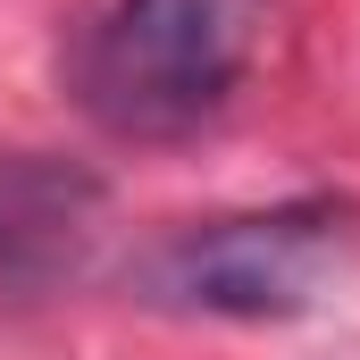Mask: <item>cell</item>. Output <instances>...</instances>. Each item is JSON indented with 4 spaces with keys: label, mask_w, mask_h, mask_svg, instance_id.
Listing matches in <instances>:
<instances>
[{
    "label": "cell",
    "mask_w": 360,
    "mask_h": 360,
    "mask_svg": "<svg viewBox=\"0 0 360 360\" xmlns=\"http://www.w3.org/2000/svg\"><path fill=\"white\" fill-rule=\"evenodd\" d=\"M92 235H101V184L68 160H0V302L59 293L84 276Z\"/></svg>",
    "instance_id": "cell-3"
},
{
    "label": "cell",
    "mask_w": 360,
    "mask_h": 360,
    "mask_svg": "<svg viewBox=\"0 0 360 360\" xmlns=\"http://www.w3.org/2000/svg\"><path fill=\"white\" fill-rule=\"evenodd\" d=\"M276 0H109L84 25L68 92L109 143H184L260 68Z\"/></svg>",
    "instance_id": "cell-1"
},
{
    "label": "cell",
    "mask_w": 360,
    "mask_h": 360,
    "mask_svg": "<svg viewBox=\"0 0 360 360\" xmlns=\"http://www.w3.org/2000/svg\"><path fill=\"white\" fill-rule=\"evenodd\" d=\"M344 252V210L335 201H285V210H243L168 235L134 285L143 302L184 310V319H302Z\"/></svg>",
    "instance_id": "cell-2"
}]
</instances>
